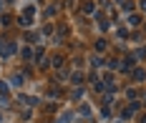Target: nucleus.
Here are the masks:
<instances>
[{
	"label": "nucleus",
	"instance_id": "nucleus-1",
	"mask_svg": "<svg viewBox=\"0 0 146 123\" xmlns=\"http://www.w3.org/2000/svg\"><path fill=\"white\" fill-rule=\"evenodd\" d=\"M13 53H15V43H5V45L0 48V55H5V58L13 55Z\"/></svg>",
	"mask_w": 146,
	"mask_h": 123
},
{
	"label": "nucleus",
	"instance_id": "nucleus-2",
	"mask_svg": "<svg viewBox=\"0 0 146 123\" xmlns=\"http://www.w3.org/2000/svg\"><path fill=\"white\" fill-rule=\"evenodd\" d=\"M71 118H73L71 113H66V116H60V118H58V123H68V121H71Z\"/></svg>",
	"mask_w": 146,
	"mask_h": 123
},
{
	"label": "nucleus",
	"instance_id": "nucleus-3",
	"mask_svg": "<svg viewBox=\"0 0 146 123\" xmlns=\"http://www.w3.org/2000/svg\"><path fill=\"white\" fill-rule=\"evenodd\" d=\"M0 98H8V88L5 86H0Z\"/></svg>",
	"mask_w": 146,
	"mask_h": 123
}]
</instances>
